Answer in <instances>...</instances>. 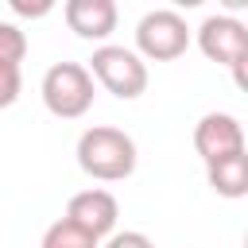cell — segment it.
Masks as SVG:
<instances>
[{"mask_svg": "<svg viewBox=\"0 0 248 248\" xmlns=\"http://www.w3.org/2000/svg\"><path fill=\"white\" fill-rule=\"evenodd\" d=\"M78 167L97 178V182H124L132 178L136 170V140L124 132V128H112V124H93L78 136Z\"/></svg>", "mask_w": 248, "mask_h": 248, "instance_id": "cell-1", "label": "cell"}, {"mask_svg": "<svg viewBox=\"0 0 248 248\" xmlns=\"http://www.w3.org/2000/svg\"><path fill=\"white\" fill-rule=\"evenodd\" d=\"M97 81L81 62H54L43 74V105L58 120H78L93 108Z\"/></svg>", "mask_w": 248, "mask_h": 248, "instance_id": "cell-2", "label": "cell"}, {"mask_svg": "<svg viewBox=\"0 0 248 248\" xmlns=\"http://www.w3.org/2000/svg\"><path fill=\"white\" fill-rule=\"evenodd\" d=\"M93 74L97 85H105L112 97L120 101H136L143 89H147V62L128 50V46H116V43H101L85 66Z\"/></svg>", "mask_w": 248, "mask_h": 248, "instance_id": "cell-3", "label": "cell"}, {"mask_svg": "<svg viewBox=\"0 0 248 248\" xmlns=\"http://www.w3.org/2000/svg\"><path fill=\"white\" fill-rule=\"evenodd\" d=\"M190 46V27L182 12L174 8H155L136 23V54L143 62H174Z\"/></svg>", "mask_w": 248, "mask_h": 248, "instance_id": "cell-4", "label": "cell"}, {"mask_svg": "<svg viewBox=\"0 0 248 248\" xmlns=\"http://www.w3.org/2000/svg\"><path fill=\"white\" fill-rule=\"evenodd\" d=\"M198 50L217 62V66H229L236 85H244V62H248V27L244 19L221 12V16H205L202 27H198Z\"/></svg>", "mask_w": 248, "mask_h": 248, "instance_id": "cell-5", "label": "cell"}, {"mask_svg": "<svg viewBox=\"0 0 248 248\" xmlns=\"http://www.w3.org/2000/svg\"><path fill=\"white\" fill-rule=\"evenodd\" d=\"M66 221H74L78 229H85L93 240H105L116 232V221H120V202L116 194L101 190V186H89L81 194H74L66 202Z\"/></svg>", "mask_w": 248, "mask_h": 248, "instance_id": "cell-6", "label": "cell"}, {"mask_svg": "<svg viewBox=\"0 0 248 248\" xmlns=\"http://www.w3.org/2000/svg\"><path fill=\"white\" fill-rule=\"evenodd\" d=\"M194 151L202 155V163H217L225 155H240L244 147V128L232 112H205L194 124Z\"/></svg>", "mask_w": 248, "mask_h": 248, "instance_id": "cell-7", "label": "cell"}, {"mask_svg": "<svg viewBox=\"0 0 248 248\" xmlns=\"http://www.w3.org/2000/svg\"><path fill=\"white\" fill-rule=\"evenodd\" d=\"M62 16H66V27L78 39H89V43H105L120 23L116 0H66Z\"/></svg>", "mask_w": 248, "mask_h": 248, "instance_id": "cell-8", "label": "cell"}, {"mask_svg": "<svg viewBox=\"0 0 248 248\" xmlns=\"http://www.w3.org/2000/svg\"><path fill=\"white\" fill-rule=\"evenodd\" d=\"M205 182H209V190L217 198H229V202L244 198L248 194V151L225 155L217 163H205Z\"/></svg>", "mask_w": 248, "mask_h": 248, "instance_id": "cell-9", "label": "cell"}, {"mask_svg": "<svg viewBox=\"0 0 248 248\" xmlns=\"http://www.w3.org/2000/svg\"><path fill=\"white\" fill-rule=\"evenodd\" d=\"M39 248H101V240H93L85 229H78L74 221H66V217H58L54 225H46V232H43V244Z\"/></svg>", "mask_w": 248, "mask_h": 248, "instance_id": "cell-10", "label": "cell"}, {"mask_svg": "<svg viewBox=\"0 0 248 248\" xmlns=\"http://www.w3.org/2000/svg\"><path fill=\"white\" fill-rule=\"evenodd\" d=\"M23 58H27V35H23L16 23H4V19H0V62L19 66Z\"/></svg>", "mask_w": 248, "mask_h": 248, "instance_id": "cell-11", "label": "cell"}, {"mask_svg": "<svg viewBox=\"0 0 248 248\" xmlns=\"http://www.w3.org/2000/svg\"><path fill=\"white\" fill-rule=\"evenodd\" d=\"M19 89H23V74H19V66L0 62V108H12V105L19 101Z\"/></svg>", "mask_w": 248, "mask_h": 248, "instance_id": "cell-12", "label": "cell"}, {"mask_svg": "<svg viewBox=\"0 0 248 248\" xmlns=\"http://www.w3.org/2000/svg\"><path fill=\"white\" fill-rule=\"evenodd\" d=\"M101 248H155V240L140 229H124V232H112L101 240Z\"/></svg>", "mask_w": 248, "mask_h": 248, "instance_id": "cell-13", "label": "cell"}, {"mask_svg": "<svg viewBox=\"0 0 248 248\" xmlns=\"http://www.w3.org/2000/svg\"><path fill=\"white\" fill-rule=\"evenodd\" d=\"M54 4L58 0H8V8L16 16H23V19H43V16L54 12Z\"/></svg>", "mask_w": 248, "mask_h": 248, "instance_id": "cell-14", "label": "cell"}, {"mask_svg": "<svg viewBox=\"0 0 248 248\" xmlns=\"http://www.w3.org/2000/svg\"><path fill=\"white\" fill-rule=\"evenodd\" d=\"M221 4H225V12H229V16H236V12H244V8H248V0H221Z\"/></svg>", "mask_w": 248, "mask_h": 248, "instance_id": "cell-15", "label": "cell"}, {"mask_svg": "<svg viewBox=\"0 0 248 248\" xmlns=\"http://www.w3.org/2000/svg\"><path fill=\"white\" fill-rule=\"evenodd\" d=\"M170 4H174V12H178V8H202L205 0H170Z\"/></svg>", "mask_w": 248, "mask_h": 248, "instance_id": "cell-16", "label": "cell"}]
</instances>
